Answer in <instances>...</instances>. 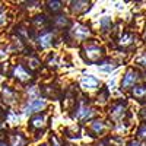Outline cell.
<instances>
[{
  "label": "cell",
  "mask_w": 146,
  "mask_h": 146,
  "mask_svg": "<svg viewBox=\"0 0 146 146\" xmlns=\"http://www.w3.org/2000/svg\"><path fill=\"white\" fill-rule=\"evenodd\" d=\"M83 53L86 54L88 60L89 62H96L98 58L102 57V48L100 45H96V44H88L86 47L83 48Z\"/></svg>",
  "instance_id": "1"
},
{
  "label": "cell",
  "mask_w": 146,
  "mask_h": 146,
  "mask_svg": "<svg viewBox=\"0 0 146 146\" xmlns=\"http://www.w3.org/2000/svg\"><path fill=\"white\" fill-rule=\"evenodd\" d=\"M126 111H127V104L126 102H115L111 108H110V117L114 121H120L124 117Z\"/></svg>",
  "instance_id": "2"
},
{
  "label": "cell",
  "mask_w": 146,
  "mask_h": 146,
  "mask_svg": "<svg viewBox=\"0 0 146 146\" xmlns=\"http://www.w3.org/2000/svg\"><path fill=\"white\" fill-rule=\"evenodd\" d=\"M72 35H73V38H76L78 41H85L91 35V31H89V28L80 25V23H76L72 29Z\"/></svg>",
  "instance_id": "3"
},
{
  "label": "cell",
  "mask_w": 146,
  "mask_h": 146,
  "mask_svg": "<svg viewBox=\"0 0 146 146\" xmlns=\"http://www.w3.org/2000/svg\"><path fill=\"white\" fill-rule=\"evenodd\" d=\"M136 80H137V72L135 69H129L126 72V75L123 76V80H121V88L126 89L129 86H133Z\"/></svg>",
  "instance_id": "4"
},
{
  "label": "cell",
  "mask_w": 146,
  "mask_h": 146,
  "mask_svg": "<svg viewBox=\"0 0 146 146\" xmlns=\"http://www.w3.org/2000/svg\"><path fill=\"white\" fill-rule=\"evenodd\" d=\"M47 107V102H45V100H32L27 107H25V111L27 114H31V113H38V111H41V110H44Z\"/></svg>",
  "instance_id": "5"
},
{
  "label": "cell",
  "mask_w": 146,
  "mask_h": 146,
  "mask_svg": "<svg viewBox=\"0 0 146 146\" xmlns=\"http://www.w3.org/2000/svg\"><path fill=\"white\" fill-rule=\"evenodd\" d=\"M92 114H94L92 108H89V107H86V105H82V104H80V105L78 107V110H76V114H75V117H76L78 120L85 121V120L91 118V117H92Z\"/></svg>",
  "instance_id": "6"
},
{
  "label": "cell",
  "mask_w": 146,
  "mask_h": 146,
  "mask_svg": "<svg viewBox=\"0 0 146 146\" xmlns=\"http://www.w3.org/2000/svg\"><path fill=\"white\" fill-rule=\"evenodd\" d=\"M70 9L73 13H76V15H80V13H85L86 10H89L91 7V3L89 2H72L70 3Z\"/></svg>",
  "instance_id": "7"
},
{
  "label": "cell",
  "mask_w": 146,
  "mask_h": 146,
  "mask_svg": "<svg viewBox=\"0 0 146 146\" xmlns=\"http://www.w3.org/2000/svg\"><path fill=\"white\" fill-rule=\"evenodd\" d=\"M98 85H100V80L94 78V76H85L82 80H80V86L83 89H96L98 88Z\"/></svg>",
  "instance_id": "8"
},
{
  "label": "cell",
  "mask_w": 146,
  "mask_h": 146,
  "mask_svg": "<svg viewBox=\"0 0 146 146\" xmlns=\"http://www.w3.org/2000/svg\"><path fill=\"white\" fill-rule=\"evenodd\" d=\"M54 41V35L51 32H42L40 36H38V44L41 48H48Z\"/></svg>",
  "instance_id": "9"
},
{
  "label": "cell",
  "mask_w": 146,
  "mask_h": 146,
  "mask_svg": "<svg viewBox=\"0 0 146 146\" xmlns=\"http://www.w3.org/2000/svg\"><path fill=\"white\" fill-rule=\"evenodd\" d=\"M13 75L19 79V80H22V82H25V80H28L31 76H29V73L23 69L22 66H16L15 67V70H13Z\"/></svg>",
  "instance_id": "10"
},
{
  "label": "cell",
  "mask_w": 146,
  "mask_h": 146,
  "mask_svg": "<svg viewBox=\"0 0 146 146\" xmlns=\"http://www.w3.org/2000/svg\"><path fill=\"white\" fill-rule=\"evenodd\" d=\"M133 41H135V35H133V34H129V32H124L123 35H121V38H120L118 44H120L121 47H127V45H130Z\"/></svg>",
  "instance_id": "11"
},
{
  "label": "cell",
  "mask_w": 146,
  "mask_h": 146,
  "mask_svg": "<svg viewBox=\"0 0 146 146\" xmlns=\"http://www.w3.org/2000/svg\"><path fill=\"white\" fill-rule=\"evenodd\" d=\"M53 23H54V27H56V28L63 29L64 27L69 25V19H67L66 16H63V15H60V16H56V18H54Z\"/></svg>",
  "instance_id": "12"
},
{
  "label": "cell",
  "mask_w": 146,
  "mask_h": 146,
  "mask_svg": "<svg viewBox=\"0 0 146 146\" xmlns=\"http://www.w3.org/2000/svg\"><path fill=\"white\" fill-rule=\"evenodd\" d=\"M45 124V115H36L31 120V127L32 129H41Z\"/></svg>",
  "instance_id": "13"
},
{
  "label": "cell",
  "mask_w": 146,
  "mask_h": 146,
  "mask_svg": "<svg viewBox=\"0 0 146 146\" xmlns=\"http://www.w3.org/2000/svg\"><path fill=\"white\" fill-rule=\"evenodd\" d=\"M131 92H133V96H135L136 100H139V101L146 98V88L145 86H135Z\"/></svg>",
  "instance_id": "14"
},
{
  "label": "cell",
  "mask_w": 146,
  "mask_h": 146,
  "mask_svg": "<svg viewBox=\"0 0 146 146\" xmlns=\"http://www.w3.org/2000/svg\"><path fill=\"white\" fill-rule=\"evenodd\" d=\"M111 25H113V22H111V18H110V16H102V18H101L100 27L102 28L104 32H107L108 29H111Z\"/></svg>",
  "instance_id": "15"
},
{
  "label": "cell",
  "mask_w": 146,
  "mask_h": 146,
  "mask_svg": "<svg viewBox=\"0 0 146 146\" xmlns=\"http://www.w3.org/2000/svg\"><path fill=\"white\" fill-rule=\"evenodd\" d=\"M91 129H92V131L96 133V135H100V133L104 131V123H102V121H100V120L92 121V123H91Z\"/></svg>",
  "instance_id": "16"
},
{
  "label": "cell",
  "mask_w": 146,
  "mask_h": 146,
  "mask_svg": "<svg viewBox=\"0 0 146 146\" xmlns=\"http://www.w3.org/2000/svg\"><path fill=\"white\" fill-rule=\"evenodd\" d=\"M47 7H48V10H50V12H54V13H56V12L62 10V3H60V2H48L47 3Z\"/></svg>",
  "instance_id": "17"
},
{
  "label": "cell",
  "mask_w": 146,
  "mask_h": 146,
  "mask_svg": "<svg viewBox=\"0 0 146 146\" xmlns=\"http://www.w3.org/2000/svg\"><path fill=\"white\" fill-rule=\"evenodd\" d=\"M3 95H5V98L7 100V102H13V101H15V94L12 92L7 86L3 88Z\"/></svg>",
  "instance_id": "18"
},
{
  "label": "cell",
  "mask_w": 146,
  "mask_h": 146,
  "mask_svg": "<svg viewBox=\"0 0 146 146\" xmlns=\"http://www.w3.org/2000/svg\"><path fill=\"white\" fill-rule=\"evenodd\" d=\"M115 67H117V64H114V63H105V64H101L100 66V70L101 72H105V73H111Z\"/></svg>",
  "instance_id": "19"
},
{
  "label": "cell",
  "mask_w": 146,
  "mask_h": 146,
  "mask_svg": "<svg viewBox=\"0 0 146 146\" xmlns=\"http://www.w3.org/2000/svg\"><path fill=\"white\" fill-rule=\"evenodd\" d=\"M22 145H23V137L21 135L12 137V146H22Z\"/></svg>",
  "instance_id": "20"
},
{
  "label": "cell",
  "mask_w": 146,
  "mask_h": 146,
  "mask_svg": "<svg viewBox=\"0 0 146 146\" xmlns=\"http://www.w3.org/2000/svg\"><path fill=\"white\" fill-rule=\"evenodd\" d=\"M137 136L142 137V139H146V123H143V124L139 127V130H137Z\"/></svg>",
  "instance_id": "21"
},
{
  "label": "cell",
  "mask_w": 146,
  "mask_h": 146,
  "mask_svg": "<svg viewBox=\"0 0 146 146\" xmlns=\"http://www.w3.org/2000/svg\"><path fill=\"white\" fill-rule=\"evenodd\" d=\"M29 66H31L32 69H36V67L40 66V62H38L36 58H29Z\"/></svg>",
  "instance_id": "22"
},
{
  "label": "cell",
  "mask_w": 146,
  "mask_h": 146,
  "mask_svg": "<svg viewBox=\"0 0 146 146\" xmlns=\"http://www.w3.org/2000/svg\"><path fill=\"white\" fill-rule=\"evenodd\" d=\"M137 63L140 64V66H143V67H146V54L145 56H142L139 60H137Z\"/></svg>",
  "instance_id": "23"
},
{
  "label": "cell",
  "mask_w": 146,
  "mask_h": 146,
  "mask_svg": "<svg viewBox=\"0 0 146 146\" xmlns=\"http://www.w3.org/2000/svg\"><path fill=\"white\" fill-rule=\"evenodd\" d=\"M51 143H53V146H60V142L57 140V137H56V136H53V137H51Z\"/></svg>",
  "instance_id": "24"
},
{
  "label": "cell",
  "mask_w": 146,
  "mask_h": 146,
  "mask_svg": "<svg viewBox=\"0 0 146 146\" xmlns=\"http://www.w3.org/2000/svg\"><path fill=\"white\" fill-rule=\"evenodd\" d=\"M127 146H140V143H139V142H136V140H131Z\"/></svg>",
  "instance_id": "25"
},
{
  "label": "cell",
  "mask_w": 146,
  "mask_h": 146,
  "mask_svg": "<svg viewBox=\"0 0 146 146\" xmlns=\"http://www.w3.org/2000/svg\"><path fill=\"white\" fill-rule=\"evenodd\" d=\"M142 117L146 118V110H143V111H142Z\"/></svg>",
  "instance_id": "26"
},
{
  "label": "cell",
  "mask_w": 146,
  "mask_h": 146,
  "mask_svg": "<svg viewBox=\"0 0 146 146\" xmlns=\"http://www.w3.org/2000/svg\"><path fill=\"white\" fill-rule=\"evenodd\" d=\"M0 146H7L6 143H3V142H0Z\"/></svg>",
  "instance_id": "27"
},
{
  "label": "cell",
  "mask_w": 146,
  "mask_h": 146,
  "mask_svg": "<svg viewBox=\"0 0 146 146\" xmlns=\"http://www.w3.org/2000/svg\"><path fill=\"white\" fill-rule=\"evenodd\" d=\"M98 146H104V145H98Z\"/></svg>",
  "instance_id": "28"
}]
</instances>
